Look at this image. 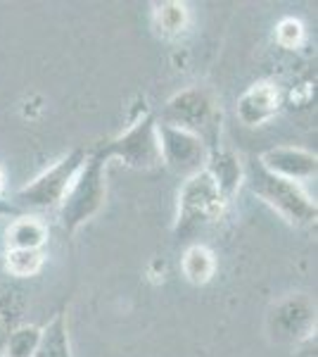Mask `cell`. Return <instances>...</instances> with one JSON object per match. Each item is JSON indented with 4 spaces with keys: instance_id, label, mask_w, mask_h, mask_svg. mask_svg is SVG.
<instances>
[{
    "instance_id": "6",
    "label": "cell",
    "mask_w": 318,
    "mask_h": 357,
    "mask_svg": "<svg viewBox=\"0 0 318 357\" xmlns=\"http://www.w3.org/2000/svg\"><path fill=\"white\" fill-rule=\"evenodd\" d=\"M157 138H159L161 162L171 165L173 169L183 172L188 176L205 169L207 158H209V148H207L202 136H195L190 131H183L178 126L161 122L157 124Z\"/></svg>"
},
{
    "instance_id": "2",
    "label": "cell",
    "mask_w": 318,
    "mask_h": 357,
    "mask_svg": "<svg viewBox=\"0 0 318 357\" xmlns=\"http://www.w3.org/2000/svg\"><path fill=\"white\" fill-rule=\"evenodd\" d=\"M105 160H100L97 155H88L86 165L81 167L77 178L65 193L60 203V224L65 234H74L79 227H84L105 203Z\"/></svg>"
},
{
    "instance_id": "15",
    "label": "cell",
    "mask_w": 318,
    "mask_h": 357,
    "mask_svg": "<svg viewBox=\"0 0 318 357\" xmlns=\"http://www.w3.org/2000/svg\"><path fill=\"white\" fill-rule=\"evenodd\" d=\"M154 26L164 36H178L188 26V8L183 3H176V0L157 3L154 5Z\"/></svg>"
},
{
    "instance_id": "16",
    "label": "cell",
    "mask_w": 318,
    "mask_h": 357,
    "mask_svg": "<svg viewBox=\"0 0 318 357\" xmlns=\"http://www.w3.org/2000/svg\"><path fill=\"white\" fill-rule=\"evenodd\" d=\"M40 341V329L33 324H22L15 326L8 336V343H5L3 357H33L36 355Z\"/></svg>"
},
{
    "instance_id": "1",
    "label": "cell",
    "mask_w": 318,
    "mask_h": 357,
    "mask_svg": "<svg viewBox=\"0 0 318 357\" xmlns=\"http://www.w3.org/2000/svg\"><path fill=\"white\" fill-rule=\"evenodd\" d=\"M245 181L250 191L262 198L266 205L273 207L276 212L294 227H304V224L316 222L318 207L309 193L302 188V183L287 181V178L273 176L259 165V160H252L245 167Z\"/></svg>"
},
{
    "instance_id": "7",
    "label": "cell",
    "mask_w": 318,
    "mask_h": 357,
    "mask_svg": "<svg viewBox=\"0 0 318 357\" xmlns=\"http://www.w3.org/2000/svg\"><path fill=\"white\" fill-rule=\"evenodd\" d=\"M214 117H216V110H214V100L207 91L202 89H186L181 93H176L166 102L164 107V124L178 126L183 131H190V134L200 136L205 129L214 126Z\"/></svg>"
},
{
    "instance_id": "18",
    "label": "cell",
    "mask_w": 318,
    "mask_h": 357,
    "mask_svg": "<svg viewBox=\"0 0 318 357\" xmlns=\"http://www.w3.org/2000/svg\"><path fill=\"white\" fill-rule=\"evenodd\" d=\"M276 38H278V43L283 48H297L304 38L302 22L294 20V17H285L278 24V29H276Z\"/></svg>"
},
{
    "instance_id": "19",
    "label": "cell",
    "mask_w": 318,
    "mask_h": 357,
    "mask_svg": "<svg viewBox=\"0 0 318 357\" xmlns=\"http://www.w3.org/2000/svg\"><path fill=\"white\" fill-rule=\"evenodd\" d=\"M318 345H316V331L309 333L306 338L297 343V350H294V357H318Z\"/></svg>"
},
{
    "instance_id": "20",
    "label": "cell",
    "mask_w": 318,
    "mask_h": 357,
    "mask_svg": "<svg viewBox=\"0 0 318 357\" xmlns=\"http://www.w3.org/2000/svg\"><path fill=\"white\" fill-rule=\"evenodd\" d=\"M13 329H15L13 314H10L5 307H0V350H5V343H8V336Z\"/></svg>"
},
{
    "instance_id": "4",
    "label": "cell",
    "mask_w": 318,
    "mask_h": 357,
    "mask_svg": "<svg viewBox=\"0 0 318 357\" xmlns=\"http://www.w3.org/2000/svg\"><path fill=\"white\" fill-rule=\"evenodd\" d=\"M90 153H86L84 148H74L72 153H67L62 160L45 169L43 174H38L33 181H29L26 186H22L15 195L17 207H38V210H50L57 207L69 191L72 181L77 178L81 167L86 165Z\"/></svg>"
},
{
    "instance_id": "13",
    "label": "cell",
    "mask_w": 318,
    "mask_h": 357,
    "mask_svg": "<svg viewBox=\"0 0 318 357\" xmlns=\"http://www.w3.org/2000/svg\"><path fill=\"white\" fill-rule=\"evenodd\" d=\"M33 357H72V345H69V331H67V312H57L40 329V341Z\"/></svg>"
},
{
    "instance_id": "22",
    "label": "cell",
    "mask_w": 318,
    "mask_h": 357,
    "mask_svg": "<svg viewBox=\"0 0 318 357\" xmlns=\"http://www.w3.org/2000/svg\"><path fill=\"white\" fill-rule=\"evenodd\" d=\"M3 188H5V176H3V169H0V193H3Z\"/></svg>"
},
{
    "instance_id": "14",
    "label": "cell",
    "mask_w": 318,
    "mask_h": 357,
    "mask_svg": "<svg viewBox=\"0 0 318 357\" xmlns=\"http://www.w3.org/2000/svg\"><path fill=\"white\" fill-rule=\"evenodd\" d=\"M216 272V260H214V252L207 245H190L183 255V274L190 284L202 286L212 279Z\"/></svg>"
},
{
    "instance_id": "9",
    "label": "cell",
    "mask_w": 318,
    "mask_h": 357,
    "mask_svg": "<svg viewBox=\"0 0 318 357\" xmlns=\"http://www.w3.org/2000/svg\"><path fill=\"white\" fill-rule=\"evenodd\" d=\"M259 165L269 174L287 178V181L302 183L306 178H314L318 169V160L314 153L302 151V148L278 146L259 155Z\"/></svg>"
},
{
    "instance_id": "3",
    "label": "cell",
    "mask_w": 318,
    "mask_h": 357,
    "mask_svg": "<svg viewBox=\"0 0 318 357\" xmlns=\"http://www.w3.org/2000/svg\"><path fill=\"white\" fill-rule=\"evenodd\" d=\"M228 200L218 193L216 183L209 176V172L202 169L198 174L188 176L178 193V217H176V236H188L202 229L205 224H212L221 217Z\"/></svg>"
},
{
    "instance_id": "17",
    "label": "cell",
    "mask_w": 318,
    "mask_h": 357,
    "mask_svg": "<svg viewBox=\"0 0 318 357\" xmlns=\"http://www.w3.org/2000/svg\"><path fill=\"white\" fill-rule=\"evenodd\" d=\"M45 255L40 250H8L5 255V269L17 279L36 276L43 269Z\"/></svg>"
},
{
    "instance_id": "5",
    "label": "cell",
    "mask_w": 318,
    "mask_h": 357,
    "mask_svg": "<svg viewBox=\"0 0 318 357\" xmlns=\"http://www.w3.org/2000/svg\"><path fill=\"white\" fill-rule=\"evenodd\" d=\"M93 155L105 160V162L109 158H117L126 167H133V169H152V167L161 162L157 122H154L152 114H145L129 131L107 141Z\"/></svg>"
},
{
    "instance_id": "12",
    "label": "cell",
    "mask_w": 318,
    "mask_h": 357,
    "mask_svg": "<svg viewBox=\"0 0 318 357\" xmlns=\"http://www.w3.org/2000/svg\"><path fill=\"white\" fill-rule=\"evenodd\" d=\"M5 236H8V250H40L48 241V229L36 217H17Z\"/></svg>"
},
{
    "instance_id": "11",
    "label": "cell",
    "mask_w": 318,
    "mask_h": 357,
    "mask_svg": "<svg viewBox=\"0 0 318 357\" xmlns=\"http://www.w3.org/2000/svg\"><path fill=\"white\" fill-rule=\"evenodd\" d=\"M205 169L209 172L218 193L225 200L233 198L238 193L240 183L245 181V167H242L240 158L233 151H225V148H214V151H209Z\"/></svg>"
},
{
    "instance_id": "10",
    "label": "cell",
    "mask_w": 318,
    "mask_h": 357,
    "mask_svg": "<svg viewBox=\"0 0 318 357\" xmlns=\"http://www.w3.org/2000/svg\"><path fill=\"white\" fill-rule=\"evenodd\" d=\"M280 105L278 89L269 82L250 86L238 100V119L245 126H259L269 122Z\"/></svg>"
},
{
    "instance_id": "21",
    "label": "cell",
    "mask_w": 318,
    "mask_h": 357,
    "mask_svg": "<svg viewBox=\"0 0 318 357\" xmlns=\"http://www.w3.org/2000/svg\"><path fill=\"white\" fill-rule=\"evenodd\" d=\"M3 217H22V207H17L15 200H8L0 195V220Z\"/></svg>"
},
{
    "instance_id": "8",
    "label": "cell",
    "mask_w": 318,
    "mask_h": 357,
    "mask_svg": "<svg viewBox=\"0 0 318 357\" xmlns=\"http://www.w3.org/2000/svg\"><path fill=\"white\" fill-rule=\"evenodd\" d=\"M271 336L280 343H299L316 331V307L309 298L292 296L271 312Z\"/></svg>"
}]
</instances>
